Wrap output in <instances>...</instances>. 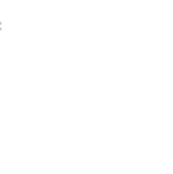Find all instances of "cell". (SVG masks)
<instances>
[{
    "label": "cell",
    "instance_id": "obj_1",
    "mask_svg": "<svg viewBox=\"0 0 173 174\" xmlns=\"http://www.w3.org/2000/svg\"><path fill=\"white\" fill-rule=\"evenodd\" d=\"M0 29H2V23H0Z\"/></svg>",
    "mask_w": 173,
    "mask_h": 174
}]
</instances>
